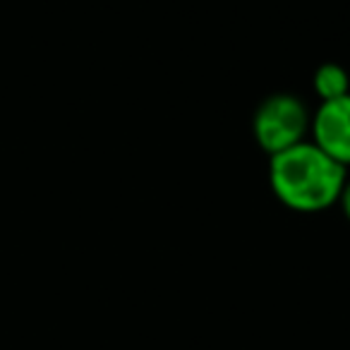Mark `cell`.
<instances>
[{"label":"cell","mask_w":350,"mask_h":350,"mask_svg":"<svg viewBox=\"0 0 350 350\" xmlns=\"http://www.w3.org/2000/svg\"><path fill=\"white\" fill-rule=\"evenodd\" d=\"M345 180V165L336 163L310 142H300L281 154H273L269 161L273 195L281 204L300 214H317L336 204Z\"/></svg>","instance_id":"cell-1"},{"label":"cell","mask_w":350,"mask_h":350,"mask_svg":"<svg viewBox=\"0 0 350 350\" xmlns=\"http://www.w3.org/2000/svg\"><path fill=\"white\" fill-rule=\"evenodd\" d=\"M310 125L305 103L291 94H271L254 111L252 132L269 156L300 144Z\"/></svg>","instance_id":"cell-2"},{"label":"cell","mask_w":350,"mask_h":350,"mask_svg":"<svg viewBox=\"0 0 350 350\" xmlns=\"http://www.w3.org/2000/svg\"><path fill=\"white\" fill-rule=\"evenodd\" d=\"M314 144L336 163H350V94L336 101H321L314 116Z\"/></svg>","instance_id":"cell-3"},{"label":"cell","mask_w":350,"mask_h":350,"mask_svg":"<svg viewBox=\"0 0 350 350\" xmlns=\"http://www.w3.org/2000/svg\"><path fill=\"white\" fill-rule=\"evenodd\" d=\"M312 84H314V92L319 94L321 101H336V98L348 96L350 92L348 72L336 63L319 65L314 77H312Z\"/></svg>","instance_id":"cell-4"},{"label":"cell","mask_w":350,"mask_h":350,"mask_svg":"<svg viewBox=\"0 0 350 350\" xmlns=\"http://www.w3.org/2000/svg\"><path fill=\"white\" fill-rule=\"evenodd\" d=\"M338 202H340V206H343V214H345V219L350 221V180H345L343 192H340Z\"/></svg>","instance_id":"cell-5"}]
</instances>
